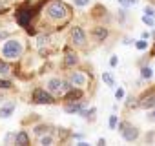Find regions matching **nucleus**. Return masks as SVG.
<instances>
[{"label":"nucleus","mask_w":155,"mask_h":146,"mask_svg":"<svg viewBox=\"0 0 155 146\" xmlns=\"http://www.w3.org/2000/svg\"><path fill=\"white\" fill-rule=\"evenodd\" d=\"M46 13L53 20H66L69 17V9L62 2H58V0H51V2L48 4V8H46Z\"/></svg>","instance_id":"obj_1"},{"label":"nucleus","mask_w":155,"mask_h":146,"mask_svg":"<svg viewBox=\"0 0 155 146\" xmlns=\"http://www.w3.org/2000/svg\"><path fill=\"white\" fill-rule=\"evenodd\" d=\"M37 11H38V6H37V8H29V6L26 4V6L20 8V11L17 13V22H18L22 28H29L31 18L37 15Z\"/></svg>","instance_id":"obj_2"},{"label":"nucleus","mask_w":155,"mask_h":146,"mask_svg":"<svg viewBox=\"0 0 155 146\" xmlns=\"http://www.w3.org/2000/svg\"><path fill=\"white\" fill-rule=\"evenodd\" d=\"M2 55L6 58H18L22 55V44L18 40H8L2 46Z\"/></svg>","instance_id":"obj_3"},{"label":"nucleus","mask_w":155,"mask_h":146,"mask_svg":"<svg viewBox=\"0 0 155 146\" xmlns=\"http://www.w3.org/2000/svg\"><path fill=\"white\" fill-rule=\"evenodd\" d=\"M120 135L126 141H135L139 137V130L133 128V126H130V124H120Z\"/></svg>","instance_id":"obj_4"},{"label":"nucleus","mask_w":155,"mask_h":146,"mask_svg":"<svg viewBox=\"0 0 155 146\" xmlns=\"http://www.w3.org/2000/svg\"><path fill=\"white\" fill-rule=\"evenodd\" d=\"M33 102L49 104V102H53V97H51L48 91H44V90H35V91H33Z\"/></svg>","instance_id":"obj_5"},{"label":"nucleus","mask_w":155,"mask_h":146,"mask_svg":"<svg viewBox=\"0 0 155 146\" xmlns=\"http://www.w3.org/2000/svg\"><path fill=\"white\" fill-rule=\"evenodd\" d=\"M71 40H73L75 46H84L86 37H84V31H82L81 26H75V28L71 29Z\"/></svg>","instance_id":"obj_6"},{"label":"nucleus","mask_w":155,"mask_h":146,"mask_svg":"<svg viewBox=\"0 0 155 146\" xmlns=\"http://www.w3.org/2000/svg\"><path fill=\"white\" fill-rule=\"evenodd\" d=\"M139 106H140L142 110H150V108H153V106H155V91H150V93L142 95L140 101H139Z\"/></svg>","instance_id":"obj_7"},{"label":"nucleus","mask_w":155,"mask_h":146,"mask_svg":"<svg viewBox=\"0 0 155 146\" xmlns=\"http://www.w3.org/2000/svg\"><path fill=\"white\" fill-rule=\"evenodd\" d=\"M84 106H86V104H84L82 101H77V102L73 101L71 104H68V106H66V111H68V113H77V111H82V110H84Z\"/></svg>","instance_id":"obj_8"},{"label":"nucleus","mask_w":155,"mask_h":146,"mask_svg":"<svg viewBox=\"0 0 155 146\" xmlns=\"http://www.w3.org/2000/svg\"><path fill=\"white\" fill-rule=\"evenodd\" d=\"M13 111H15V102H6L2 108H0V117H2V119H8Z\"/></svg>","instance_id":"obj_9"},{"label":"nucleus","mask_w":155,"mask_h":146,"mask_svg":"<svg viewBox=\"0 0 155 146\" xmlns=\"http://www.w3.org/2000/svg\"><path fill=\"white\" fill-rule=\"evenodd\" d=\"M71 82H73L75 86H84V84H86V75H84V73L75 71L73 75H71Z\"/></svg>","instance_id":"obj_10"},{"label":"nucleus","mask_w":155,"mask_h":146,"mask_svg":"<svg viewBox=\"0 0 155 146\" xmlns=\"http://www.w3.org/2000/svg\"><path fill=\"white\" fill-rule=\"evenodd\" d=\"M93 37H95L97 42H104L106 37H108V29L106 28H95L93 29Z\"/></svg>","instance_id":"obj_11"},{"label":"nucleus","mask_w":155,"mask_h":146,"mask_svg":"<svg viewBox=\"0 0 155 146\" xmlns=\"http://www.w3.org/2000/svg\"><path fill=\"white\" fill-rule=\"evenodd\" d=\"M82 99V90H69L66 93V101L68 102H73V101H79Z\"/></svg>","instance_id":"obj_12"},{"label":"nucleus","mask_w":155,"mask_h":146,"mask_svg":"<svg viewBox=\"0 0 155 146\" xmlns=\"http://www.w3.org/2000/svg\"><path fill=\"white\" fill-rule=\"evenodd\" d=\"M64 64L66 66H75L77 64V55L71 49H66V57H64Z\"/></svg>","instance_id":"obj_13"},{"label":"nucleus","mask_w":155,"mask_h":146,"mask_svg":"<svg viewBox=\"0 0 155 146\" xmlns=\"http://www.w3.org/2000/svg\"><path fill=\"white\" fill-rule=\"evenodd\" d=\"M15 144H29V137L26 131H18L15 137Z\"/></svg>","instance_id":"obj_14"},{"label":"nucleus","mask_w":155,"mask_h":146,"mask_svg":"<svg viewBox=\"0 0 155 146\" xmlns=\"http://www.w3.org/2000/svg\"><path fill=\"white\" fill-rule=\"evenodd\" d=\"M48 86H49V90H51L53 93H55V91H60V90H62V82H60L58 79H51Z\"/></svg>","instance_id":"obj_15"},{"label":"nucleus","mask_w":155,"mask_h":146,"mask_svg":"<svg viewBox=\"0 0 155 146\" xmlns=\"http://www.w3.org/2000/svg\"><path fill=\"white\" fill-rule=\"evenodd\" d=\"M102 81H104L108 86H113V82H115V81H113V77L110 75V73H104V75H102Z\"/></svg>","instance_id":"obj_16"},{"label":"nucleus","mask_w":155,"mask_h":146,"mask_svg":"<svg viewBox=\"0 0 155 146\" xmlns=\"http://www.w3.org/2000/svg\"><path fill=\"white\" fill-rule=\"evenodd\" d=\"M142 22H144V24H148V26H155V18H153L151 15H146V17H142Z\"/></svg>","instance_id":"obj_17"},{"label":"nucleus","mask_w":155,"mask_h":146,"mask_svg":"<svg viewBox=\"0 0 155 146\" xmlns=\"http://www.w3.org/2000/svg\"><path fill=\"white\" fill-rule=\"evenodd\" d=\"M9 9V2H6V0H0V15L6 13Z\"/></svg>","instance_id":"obj_18"},{"label":"nucleus","mask_w":155,"mask_h":146,"mask_svg":"<svg viewBox=\"0 0 155 146\" xmlns=\"http://www.w3.org/2000/svg\"><path fill=\"white\" fill-rule=\"evenodd\" d=\"M140 73H142V77H144V79H150V77H151V68L144 66V68L140 69Z\"/></svg>","instance_id":"obj_19"},{"label":"nucleus","mask_w":155,"mask_h":146,"mask_svg":"<svg viewBox=\"0 0 155 146\" xmlns=\"http://www.w3.org/2000/svg\"><path fill=\"white\" fill-rule=\"evenodd\" d=\"M9 64H6V62H2V60H0V73H4V75H6V73H9Z\"/></svg>","instance_id":"obj_20"},{"label":"nucleus","mask_w":155,"mask_h":146,"mask_svg":"<svg viewBox=\"0 0 155 146\" xmlns=\"http://www.w3.org/2000/svg\"><path fill=\"white\" fill-rule=\"evenodd\" d=\"M135 48L142 51V49H146V48H148V42H146V40H139V42H135Z\"/></svg>","instance_id":"obj_21"},{"label":"nucleus","mask_w":155,"mask_h":146,"mask_svg":"<svg viewBox=\"0 0 155 146\" xmlns=\"http://www.w3.org/2000/svg\"><path fill=\"white\" fill-rule=\"evenodd\" d=\"M108 124H110V128L113 130V128L117 126V115H111V117H110V121H108Z\"/></svg>","instance_id":"obj_22"},{"label":"nucleus","mask_w":155,"mask_h":146,"mask_svg":"<svg viewBox=\"0 0 155 146\" xmlns=\"http://www.w3.org/2000/svg\"><path fill=\"white\" fill-rule=\"evenodd\" d=\"M46 131H48V126H37V128H35V133H37V135H42V133H46Z\"/></svg>","instance_id":"obj_23"},{"label":"nucleus","mask_w":155,"mask_h":146,"mask_svg":"<svg viewBox=\"0 0 155 146\" xmlns=\"http://www.w3.org/2000/svg\"><path fill=\"white\" fill-rule=\"evenodd\" d=\"M53 142V137L51 135H48V137H42L40 139V144H51Z\"/></svg>","instance_id":"obj_24"},{"label":"nucleus","mask_w":155,"mask_h":146,"mask_svg":"<svg viewBox=\"0 0 155 146\" xmlns=\"http://www.w3.org/2000/svg\"><path fill=\"white\" fill-rule=\"evenodd\" d=\"M0 88H2V90H8V88H11V82H9V81H2V79H0Z\"/></svg>","instance_id":"obj_25"},{"label":"nucleus","mask_w":155,"mask_h":146,"mask_svg":"<svg viewBox=\"0 0 155 146\" xmlns=\"http://www.w3.org/2000/svg\"><path fill=\"white\" fill-rule=\"evenodd\" d=\"M124 97V90H117L115 91V99H122Z\"/></svg>","instance_id":"obj_26"},{"label":"nucleus","mask_w":155,"mask_h":146,"mask_svg":"<svg viewBox=\"0 0 155 146\" xmlns=\"http://www.w3.org/2000/svg\"><path fill=\"white\" fill-rule=\"evenodd\" d=\"M88 2H90V0H75V4H77V6H86Z\"/></svg>","instance_id":"obj_27"},{"label":"nucleus","mask_w":155,"mask_h":146,"mask_svg":"<svg viewBox=\"0 0 155 146\" xmlns=\"http://www.w3.org/2000/svg\"><path fill=\"white\" fill-rule=\"evenodd\" d=\"M117 62H119L117 57H111V58H110V66H117Z\"/></svg>","instance_id":"obj_28"},{"label":"nucleus","mask_w":155,"mask_h":146,"mask_svg":"<svg viewBox=\"0 0 155 146\" xmlns=\"http://www.w3.org/2000/svg\"><path fill=\"white\" fill-rule=\"evenodd\" d=\"M15 137H17V135H11V133H8V135H6V142H9V141H13Z\"/></svg>","instance_id":"obj_29"},{"label":"nucleus","mask_w":155,"mask_h":146,"mask_svg":"<svg viewBox=\"0 0 155 146\" xmlns=\"http://www.w3.org/2000/svg\"><path fill=\"white\" fill-rule=\"evenodd\" d=\"M146 15H151V17H153V15H155V11H153L151 8H146Z\"/></svg>","instance_id":"obj_30"},{"label":"nucleus","mask_w":155,"mask_h":146,"mask_svg":"<svg viewBox=\"0 0 155 146\" xmlns=\"http://www.w3.org/2000/svg\"><path fill=\"white\" fill-rule=\"evenodd\" d=\"M148 119H150V121H155V111H151V113L148 115Z\"/></svg>","instance_id":"obj_31"},{"label":"nucleus","mask_w":155,"mask_h":146,"mask_svg":"<svg viewBox=\"0 0 155 146\" xmlns=\"http://www.w3.org/2000/svg\"><path fill=\"white\" fill-rule=\"evenodd\" d=\"M0 101H2V97H0Z\"/></svg>","instance_id":"obj_32"},{"label":"nucleus","mask_w":155,"mask_h":146,"mask_svg":"<svg viewBox=\"0 0 155 146\" xmlns=\"http://www.w3.org/2000/svg\"><path fill=\"white\" fill-rule=\"evenodd\" d=\"M151 2H155V0H151Z\"/></svg>","instance_id":"obj_33"}]
</instances>
